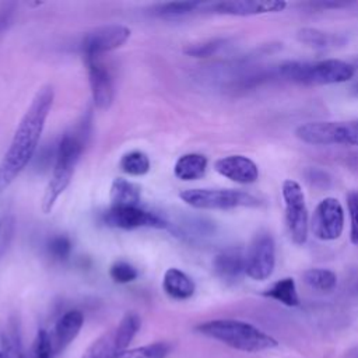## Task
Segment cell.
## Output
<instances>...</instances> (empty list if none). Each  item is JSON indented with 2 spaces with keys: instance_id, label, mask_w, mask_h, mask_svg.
Returning <instances> with one entry per match:
<instances>
[{
  "instance_id": "obj_7",
  "label": "cell",
  "mask_w": 358,
  "mask_h": 358,
  "mask_svg": "<svg viewBox=\"0 0 358 358\" xmlns=\"http://www.w3.org/2000/svg\"><path fill=\"white\" fill-rule=\"evenodd\" d=\"M285 210V224L295 245H303L308 239L309 215L305 194L301 185L294 179H285L281 186Z\"/></svg>"
},
{
  "instance_id": "obj_38",
  "label": "cell",
  "mask_w": 358,
  "mask_h": 358,
  "mask_svg": "<svg viewBox=\"0 0 358 358\" xmlns=\"http://www.w3.org/2000/svg\"><path fill=\"white\" fill-rule=\"evenodd\" d=\"M351 91H352V94L355 95V96H358V83L357 84H354L352 85V88H351Z\"/></svg>"
},
{
  "instance_id": "obj_14",
  "label": "cell",
  "mask_w": 358,
  "mask_h": 358,
  "mask_svg": "<svg viewBox=\"0 0 358 358\" xmlns=\"http://www.w3.org/2000/svg\"><path fill=\"white\" fill-rule=\"evenodd\" d=\"M287 7L281 0H228L218 1L211 6V10L217 14L249 17L267 13H278Z\"/></svg>"
},
{
  "instance_id": "obj_3",
  "label": "cell",
  "mask_w": 358,
  "mask_h": 358,
  "mask_svg": "<svg viewBox=\"0 0 358 358\" xmlns=\"http://www.w3.org/2000/svg\"><path fill=\"white\" fill-rule=\"evenodd\" d=\"M196 330L206 337L243 352H259L278 345V341L270 334L248 322L236 319L208 320L200 323Z\"/></svg>"
},
{
  "instance_id": "obj_2",
  "label": "cell",
  "mask_w": 358,
  "mask_h": 358,
  "mask_svg": "<svg viewBox=\"0 0 358 358\" xmlns=\"http://www.w3.org/2000/svg\"><path fill=\"white\" fill-rule=\"evenodd\" d=\"M88 129H90V122L84 119V122H81L74 130L66 133L59 141V145L55 154V165H53L52 176L45 187L42 203H41V208L45 214H49L52 211L60 194L70 185L74 169L80 161V157L87 143V137L90 133Z\"/></svg>"
},
{
  "instance_id": "obj_24",
  "label": "cell",
  "mask_w": 358,
  "mask_h": 358,
  "mask_svg": "<svg viewBox=\"0 0 358 358\" xmlns=\"http://www.w3.org/2000/svg\"><path fill=\"white\" fill-rule=\"evenodd\" d=\"M296 38L299 42L315 49H327L344 42V39L338 35H333L317 28H301L296 32Z\"/></svg>"
},
{
  "instance_id": "obj_9",
  "label": "cell",
  "mask_w": 358,
  "mask_h": 358,
  "mask_svg": "<svg viewBox=\"0 0 358 358\" xmlns=\"http://www.w3.org/2000/svg\"><path fill=\"white\" fill-rule=\"evenodd\" d=\"M315 238L320 241H336L344 229V208L334 197L323 199L315 208L309 221Z\"/></svg>"
},
{
  "instance_id": "obj_13",
  "label": "cell",
  "mask_w": 358,
  "mask_h": 358,
  "mask_svg": "<svg viewBox=\"0 0 358 358\" xmlns=\"http://www.w3.org/2000/svg\"><path fill=\"white\" fill-rule=\"evenodd\" d=\"M214 169L224 178L239 183L250 185L259 179V166L249 157L234 154L215 161Z\"/></svg>"
},
{
  "instance_id": "obj_39",
  "label": "cell",
  "mask_w": 358,
  "mask_h": 358,
  "mask_svg": "<svg viewBox=\"0 0 358 358\" xmlns=\"http://www.w3.org/2000/svg\"><path fill=\"white\" fill-rule=\"evenodd\" d=\"M0 358H1V355H0Z\"/></svg>"
},
{
  "instance_id": "obj_19",
  "label": "cell",
  "mask_w": 358,
  "mask_h": 358,
  "mask_svg": "<svg viewBox=\"0 0 358 358\" xmlns=\"http://www.w3.org/2000/svg\"><path fill=\"white\" fill-rule=\"evenodd\" d=\"M109 197L112 207H136L140 204L141 192L136 183L124 178H116L110 185Z\"/></svg>"
},
{
  "instance_id": "obj_18",
  "label": "cell",
  "mask_w": 358,
  "mask_h": 358,
  "mask_svg": "<svg viewBox=\"0 0 358 358\" xmlns=\"http://www.w3.org/2000/svg\"><path fill=\"white\" fill-rule=\"evenodd\" d=\"M207 157L199 152L180 155L173 166V173L180 180H197L207 172Z\"/></svg>"
},
{
  "instance_id": "obj_31",
  "label": "cell",
  "mask_w": 358,
  "mask_h": 358,
  "mask_svg": "<svg viewBox=\"0 0 358 358\" xmlns=\"http://www.w3.org/2000/svg\"><path fill=\"white\" fill-rule=\"evenodd\" d=\"M52 355L53 350L50 343V334L45 329H41L35 336L31 350V358H52Z\"/></svg>"
},
{
  "instance_id": "obj_29",
  "label": "cell",
  "mask_w": 358,
  "mask_h": 358,
  "mask_svg": "<svg viewBox=\"0 0 358 358\" xmlns=\"http://www.w3.org/2000/svg\"><path fill=\"white\" fill-rule=\"evenodd\" d=\"M109 275L117 284H129L138 277V271L130 263L119 260L110 266Z\"/></svg>"
},
{
  "instance_id": "obj_32",
  "label": "cell",
  "mask_w": 358,
  "mask_h": 358,
  "mask_svg": "<svg viewBox=\"0 0 358 358\" xmlns=\"http://www.w3.org/2000/svg\"><path fill=\"white\" fill-rule=\"evenodd\" d=\"M48 250L56 260H64L71 253V242L64 235L53 236L48 243Z\"/></svg>"
},
{
  "instance_id": "obj_21",
  "label": "cell",
  "mask_w": 358,
  "mask_h": 358,
  "mask_svg": "<svg viewBox=\"0 0 358 358\" xmlns=\"http://www.w3.org/2000/svg\"><path fill=\"white\" fill-rule=\"evenodd\" d=\"M0 355L1 358H27L21 341L20 329L14 320H10L1 331Z\"/></svg>"
},
{
  "instance_id": "obj_5",
  "label": "cell",
  "mask_w": 358,
  "mask_h": 358,
  "mask_svg": "<svg viewBox=\"0 0 358 358\" xmlns=\"http://www.w3.org/2000/svg\"><path fill=\"white\" fill-rule=\"evenodd\" d=\"M179 197L196 210H232L263 204L257 196L235 189H187L180 192Z\"/></svg>"
},
{
  "instance_id": "obj_16",
  "label": "cell",
  "mask_w": 358,
  "mask_h": 358,
  "mask_svg": "<svg viewBox=\"0 0 358 358\" xmlns=\"http://www.w3.org/2000/svg\"><path fill=\"white\" fill-rule=\"evenodd\" d=\"M213 268L224 282L235 284L245 274V252L235 246L221 250L213 260Z\"/></svg>"
},
{
  "instance_id": "obj_10",
  "label": "cell",
  "mask_w": 358,
  "mask_h": 358,
  "mask_svg": "<svg viewBox=\"0 0 358 358\" xmlns=\"http://www.w3.org/2000/svg\"><path fill=\"white\" fill-rule=\"evenodd\" d=\"M130 28L119 24L98 27L83 36L80 42L81 55L83 57H101L120 48L130 38Z\"/></svg>"
},
{
  "instance_id": "obj_36",
  "label": "cell",
  "mask_w": 358,
  "mask_h": 358,
  "mask_svg": "<svg viewBox=\"0 0 358 358\" xmlns=\"http://www.w3.org/2000/svg\"><path fill=\"white\" fill-rule=\"evenodd\" d=\"M3 225H4V211H3L1 207H0V231H1Z\"/></svg>"
},
{
  "instance_id": "obj_11",
  "label": "cell",
  "mask_w": 358,
  "mask_h": 358,
  "mask_svg": "<svg viewBox=\"0 0 358 358\" xmlns=\"http://www.w3.org/2000/svg\"><path fill=\"white\" fill-rule=\"evenodd\" d=\"M106 225L119 229H137V228H166L168 222L155 213L136 207H112L103 214Z\"/></svg>"
},
{
  "instance_id": "obj_8",
  "label": "cell",
  "mask_w": 358,
  "mask_h": 358,
  "mask_svg": "<svg viewBox=\"0 0 358 358\" xmlns=\"http://www.w3.org/2000/svg\"><path fill=\"white\" fill-rule=\"evenodd\" d=\"M275 267V242L268 231H259L245 252V274L256 281L267 280Z\"/></svg>"
},
{
  "instance_id": "obj_37",
  "label": "cell",
  "mask_w": 358,
  "mask_h": 358,
  "mask_svg": "<svg viewBox=\"0 0 358 358\" xmlns=\"http://www.w3.org/2000/svg\"><path fill=\"white\" fill-rule=\"evenodd\" d=\"M351 66H352L355 70L358 69V56H355V57H354V60L351 62Z\"/></svg>"
},
{
  "instance_id": "obj_6",
  "label": "cell",
  "mask_w": 358,
  "mask_h": 358,
  "mask_svg": "<svg viewBox=\"0 0 358 358\" xmlns=\"http://www.w3.org/2000/svg\"><path fill=\"white\" fill-rule=\"evenodd\" d=\"M295 136L310 145L358 147V120L306 122L295 129Z\"/></svg>"
},
{
  "instance_id": "obj_28",
  "label": "cell",
  "mask_w": 358,
  "mask_h": 358,
  "mask_svg": "<svg viewBox=\"0 0 358 358\" xmlns=\"http://www.w3.org/2000/svg\"><path fill=\"white\" fill-rule=\"evenodd\" d=\"M201 6L203 3L200 1H171V3L158 4L154 8V14L162 18H176V17L190 14Z\"/></svg>"
},
{
  "instance_id": "obj_1",
  "label": "cell",
  "mask_w": 358,
  "mask_h": 358,
  "mask_svg": "<svg viewBox=\"0 0 358 358\" xmlns=\"http://www.w3.org/2000/svg\"><path fill=\"white\" fill-rule=\"evenodd\" d=\"M53 101V87H41L21 117L13 140L0 161V196L13 185L32 159L43 133L46 119L52 110Z\"/></svg>"
},
{
  "instance_id": "obj_15",
  "label": "cell",
  "mask_w": 358,
  "mask_h": 358,
  "mask_svg": "<svg viewBox=\"0 0 358 358\" xmlns=\"http://www.w3.org/2000/svg\"><path fill=\"white\" fill-rule=\"evenodd\" d=\"M83 324H84V315L77 309L67 310L57 319L53 327V331L50 334L53 355L64 351L76 340Z\"/></svg>"
},
{
  "instance_id": "obj_27",
  "label": "cell",
  "mask_w": 358,
  "mask_h": 358,
  "mask_svg": "<svg viewBox=\"0 0 358 358\" xmlns=\"http://www.w3.org/2000/svg\"><path fill=\"white\" fill-rule=\"evenodd\" d=\"M120 169L131 176H143L145 175L150 168H151V162L150 158L145 152L134 150L130 152H126L122 159H120Z\"/></svg>"
},
{
  "instance_id": "obj_30",
  "label": "cell",
  "mask_w": 358,
  "mask_h": 358,
  "mask_svg": "<svg viewBox=\"0 0 358 358\" xmlns=\"http://www.w3.org/2000/svg\"><path fill=\"white\" fill-rule=\"evenodd\" d=\"M347 207L350 214V241L358 246V190L348 192Z\"/></svg>"
},
{
  "instance_id": "obj_25",
  "label": "cell",
  "mask_w": 358,
  "mask_h": 358,
  "mask_svg": "<svg viewBox=\"0 0 358 358\" xmlns=\"http://www.w3.org/2000/svg\"><path fill=\"white\" fill-rule=\"evenodd\" d=\"M302 278L308 287L320 292H330L337 287V274L329 268H308Z\"/></svg>"
},
{
  "instance_id": "obj_23",
  "label": "cell",
  "mask_w": 358,
  "mask_h": 358,
  "mask_svg": "<svg viewBox=\"0 0 358 358\" xmlns=\"http://www.w3.org/2000/svg\"><path fill=\"white\" fill-rule=\"evenodd\" d=\"M140 326H141L140 316L137 313H134V312H129L113 327L115 329L116 343H117V347H119V350L122 352L124 350H127L129 344L131 343V340L136 337L137 331L140 330Z\"/></svg>"
},
{
  "instance_id": "obj_17",
  "label": "cell",
  "mask_w": 358,
  "mask_h": 358,
  "mask_svg": "<svg viewBox=\"0 0 358 358\" xmlns=\"http://www.w3.org/2000/svg\"><path fill=\"white\" fill-rule=\"evenodd\" d=\"M162 289L169 298L185 301L193 296L196 284L185 271L176 267H169L162 277Z\"/></svg>"
},
{
  "instance_id": "obj_35",
  "label": "cell",
  "mask_w": 358,
  "mask_h": 358,
  "mask_svg": "<svg viewBox=\"0 0 358 358\" xmlns=\"http://www.w3.org/2000/svg\"><path fill=\"white\" fill-rule=\"evenodd\" d=\"M10 18H11V10L8 8L0 10V32L7 27V24L10 22Z\"/></svg>"
},
{
  "instance_id": "obj_26",
  "label": "cell",
  "mask_w": 358,
  "mask_h": 358,
  "mask_svg": "<svg viewBox=\"0 0 358 358\" xmlns=\"http://www.w3.org/2000/svg\"><path fill=\"white\" fill-rule=\"evenodd\" d=\"M172 351V344L168 341H157L152 344L129 348L115 358H166Z\"/></svg>"
},
{
  "instance_id": "obj_20",
  "label": "cell",
  "mask_w": 358,
  "mask_h": 358,
  "mask_svg": "<svg viewBox=\"0 0 358 358\" xmlns=\"http://www.w3.org/2000/svg\"><path fill=\"white\" fill-rule=\"evenodd\" d=\"M120 352L115 337V329H109L94 340L80 358H115Z\"/></svg>"
},
{
  "instance_id": "obj_33",
  "label": "cell",
  "mask_w": 358,
  "mask_h": 358,
  "mask_svg": "<svg viewBox=\"0 0 358 358\" xmlns=\"http://www.w3.org/2000/svg\"><path fill=\"white\" fill-rule=\"evenodd\" d=\"M222 45H224V39H213V41H208V42H203V43H197V45H190L189 48L185 49V52L189 56L207 57V56L214 55Z\"/></svg>"
},
{
  "instance_id": "obj_12",
  "label": "cell",
  "mask_w": 358,
  "mask_h": 358,
  "mask_svg": "<svg viewBox=\"0 0 358 358\" xmlns=\"http://www.w3.org/2000/svg\"><path fill=\"white\" fill-rule=\"evenodd\" d=\"M84 63L87 66L94 105L99 109H108L115 96L113 81L108 67L103 64L101 57H84Z\"/></svg>"
},
{
  "instance_id": "obj_4",
  "label": "cell",
  "mask_w": 358,
  "mask_h": 358,
  "mask_svg": "<svg viewBox=\"0 0 358 358\" xmlns=\"http://www.w3.org/2000/svg\"><path fill=\"white\" fill-rule=\"evenodd\" d=\"M355 74L351 63L338 59L317 62H284L278 66V76L303 85H329L345 83Z\"/></svg>"
},
{
  "instance_id": "obj_22",
  "label": "cell",
  "mask_w": 358,
  "mask_h": 358,
  "mask_svg": "<svg viewBox=\"0 0 358 358\" xmlns=\"http://www.w3.org/2000/svg\"><path fill=\"white\" fill-rule=\"evenodd\" d=\"M264 296L275 299L285 306H298L299 305V295L296 291L295 280L292 277H285L275 281L270 288L263 292Z\"/></svg>"
},
{
  "instance_id": "obj_34",
  "label": "cell",
  "mask_w": 358,
  "mask_h": 358,
  "mask_svg": "<svg viewBox=\"0 0 358 358\" xmlns=\"http://www.w3.org/2000/svg\"><path fill=\"white\" fill-rule=\"evenodd\" d=\"M306 182L313 186V187H319V189H326L331 185V176L320 168H315V166H309L305 169L303 172Z\"/></svg>"
}]
</instances>
